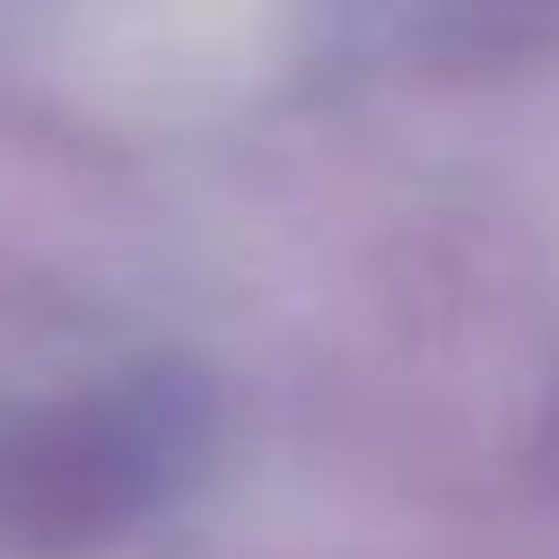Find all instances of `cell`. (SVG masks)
<instances>
[{
  "mask_svg": "<svg viewBox=\"0 0 559 559\" xmlns=\"http://www.w3.org/2000/svg\"><path fill=\"white\" fill-rule=\"evenodd\" d=\"M167 481V423L138 403H79L10 442L0 462V521L29 540H98L138 521Z\"/></svg>",
  "mask_w": 559,
  "mask_h": 559,
  "instance_id": "1",
  "label": "cell"
}]
</instances>
